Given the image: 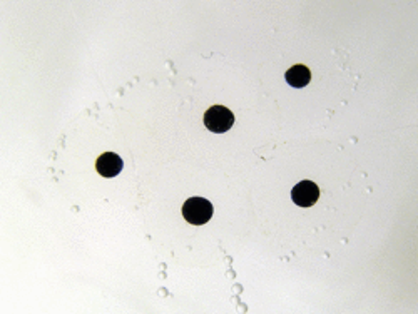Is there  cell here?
<instances>
[{
    "mask_svg": "<svg viewBox=\"0 0 418 314\" xmlns=\"http://www.w3.org/2000/svg\"><path fill=\"white\" fill-rule=\"evenodd\" d=\"M183 216L189 224H206L212 218V204L204 198H191L184 202Z\"/></svg>",
    "mask_w": 418,
    "mask_h": 314,
    "instance_id": "cell-1",
    "label": "cell"
},
{
    "mask_svg": "<svg viewBox=\"0 0 418 314\" xmlns=\"http://www.w3.org/2000/svg\"><path fill=\"white\" fill-rule=\"evenodd\" d=\"M235 124V116L228 107L212 105L204 112V125L211 132H226Z\"/></svg>",
    "mask_w": 418,
    "mask_h": 314,
    "instance_id": "cell-2",
    "label": "cell"
},
{
    "mask_svg": "<svg viewBox=\"0 0 418 314\" xmlns=\"http://www.w3.org/2000/svg\"><path fill=\"white\" fill-rule=\"evenodd\" d=\"M319 198V189L315 182L311 180H301L291 191V199L295 204L301 207H311L313 204H317Z\"/></svg>",
    "mask_w": 418,
    "mask_h": 314,
    "instance_id": "cell-3",
    "label": "cell"
},
{
    "mask_svg": "<svg viewBox=\"0 0 418 314\" xmlns=\"http://www.w3.org/2000/svg\"><path fill=\"white\" fill-rule=\"evenodd\" d=\"M96 169L102 178H116L122 171V159L114 152H104L101 157H97Z\"/></svg>",
    "mask_w": 418,
    "mask_h": 314,
    "instance_id": "cell-4",
    "label": "cell"
},
{
    "mask_svg": "<svg viewBox=\"0 0 418 314\" xmlns=\"http://www.w3.org/2000/svg\"><path fill=\"white\" fill-rule=\"evenodd\" d=\"M286 82L291 85V87H305V85L310 84L311 81V72L306 65H293L290 70L286 72Z\"/></svg>",
    "mask_w": 418,
    "mask_h": 314,
    "instance_id": "cell-5",
    "label": "cell"
}]
</instances>
